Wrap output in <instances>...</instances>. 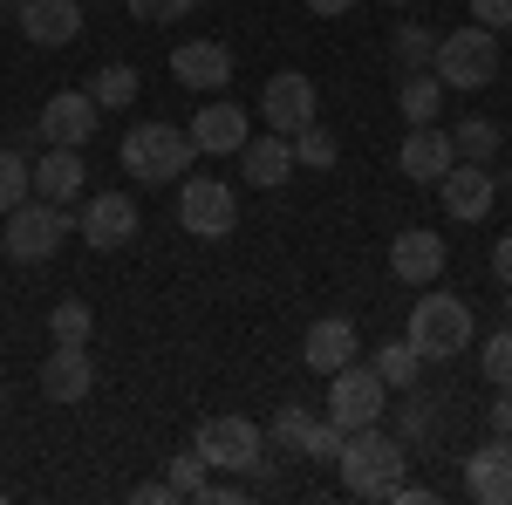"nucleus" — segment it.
Wrapping results in <instances>:
<instances>
[{"label":"nucleus","instance_id":"1","mask_svg":"<svg viewBox=\"0 0 512 505\" xmlns=\"http://www.w3.org/2000/svg\"><path fill=\"white\" fill-rule=\"evenodd\" d=\"M403 465H410V444L383 424L349 430V444H342V458H335V471H342V485H349L355 499H390Z\"/></svg>","mask_w":512,"mask_h":505},{"label":"nucleus","instance_id":"2","mask_svg":"<svg viewBox=\"0 0 512 505\" xmlns=\"http://www.w3.org/2000/svg\"><path fill=\"white\" fill-rule=\"evenodd\" d=\"M117 157L137 185H178L198 151H192V130H178V123H137V130H123Z\"/></svg>","mask_w":512,"mask_h":505},{"label":"nucleus","instance_id":"3","mask_svg":"<svg viewBox=\"0 0 512 505\" xmlns=\"http://www.w3.org/2000/svg\"><path fill=\"white\" fill-rule=\"evenodd\" d=\"M403 342L424 355V362H451V355L472 349V308H465L458 294H417Z\"/></svg>","mask_w":512,"mask_h":505},{"label":"nucleus","instance_id":"4","mask_svg":"<svg viewBox=\"0 0 512 505\" xmlns=\"http://www.w3.org/2000/svg\"><path fill=\"white\" fill-rule=\"evenodd\" d=\"M69 233H76V212H69V205H55V198H21V205L7 212L0 253L21 260V267H35V260H55V246Z\"/></svg>","mask_w":512,"mask_h":505},{"label":"nucleus","instance_id":"5","mask_svg":"<svg viewBox=\"0 0 512 505\" xmlns=\"http://www.w3.org/2000/svg\"><path fill=\"white\" fill-rule=\"evenodd\" d=\"M431 76L444 82V89H485V82L499 76V35L492 28H451V35L437 41V62Z\"/></svg>","mask_w":512,"mask_h":505},{"label":"nucleus","instance_id":"6","mask_svg":"<svg viewBox=\"0 0 512 505\" xmlns=\"http://www.w3.org/2000/svg\"><path fill=\"white\" fill-rule=\"evenodd\" d=\"M383 403H390V383L376 376V362H342L328 376V424L369 430V424H383Z\"/></svg>","mask_w":512,"mask_h":505},{"label":"nucleus","instance_id":"7","mask_svg":"<svg viewBox=\"0 0 512 505\" xmlns=\"http://www.w3.org/2000/svg\"><path fill=\"white\" fill-rule=\"evenodd\" d=\"M178 226L192 239H233L239 226V192L219 178H185L178 185Z\"/></svg>","mask_w":512,"mask_h":505},{"label":"nucleus","instance_id":"8","mask_svg":"<svg viewBox=\"0 0 512 505\" xmlns=\"http://www.w3.org/2000/svg\"><path fill=\"white\" fill-rule=\"evenodd\" d=\"M198 458L212 471H253L267 458V437H260V424H246V417H205L198 424Z\"/></svg>","mask_w":512,"mask_h":505},{"label":"nucleus","instance_id":"9","mask_svg":"<svg viewBox=\"0 0 512 505\" xmlns=\"http://www.w3.org/2000/svg\"><path fill=\"white\" fill-rule=\"evenodd\" d=\"M76 233L89 239L96 253H117V246H130V239H137V198H123V192H96V198H82Z\"/></svg>","mask_w":512,"mask_h":505},{"label":"nucleus","instance_id":"10","mask_svg":"<svg viewBox=\"0 0 512 505\" xmlns=\"http://www.w3.org/2000/svg\"><path fill=\"white\" fill-rule=\"evenodd\" d=\"M260 110H267V130H280V137H294V130H308L321 110L315 82L301 76V69H280V76H267V96H260Z\"/></svg>","mask_w":512,"mask_h":505},{"label":"nucleus","instance_id":"11","mask_svg":"<svg viewBox=\"0 0 512 505\" xmlns=\"http://www.w3.org/2000/svg\"><path fill=\"white\" fill-rule=\"evenodd\" d=\"M96 123H103V110L89 103V89H55V96L41 103V137H48V144L82 151V144L96 137Z\"/></svg>","mask_w":512,"mask_h":505},{"label":"nucleus","instance_id":"12","mask_svg":"<svg viewBox=\"0 0 512 505\" xmlns=\"http://www.w3.org/2000/svg\"><path fill=\"white\" fill-rule=\"evenodd\" d=\"M444 260H451V246H444L431 226H410V233L390 239V273L403 280V287H437Z\"/></svg>","mask_w":512,"mask_h":505},{"label":"nucleus","instance_id":"13","mask_svg":"<svg viewBox=\"0 0 512 505\" xmlns=\"http://www.w3.org/2000/svg\"><path fill=\"white\" fill-rule=\"evenodd\" d=\"M437 198H444V212L458 219V226H478L485 212H492V164H451L444 178H437Z\"/></svg>","mask_w":512,"mask_h":505},{"label":"nucleus","instance_id":"14","mask_svg":"<svg viewBox=\"0 0 512 505\" xmlns=\"http://www.w3.org/2000/svg\"><path fill=\"white\" fill-rule=\"evenodd\" d=\"M171 76L185 82V89H226V82H233V48L212 41V35L178 41V48H171Z\"/></svg>","mask_w":512,"mask_h":505},{"label":"nucleus","instance_id":"15","mask_svg":"<svg viewBox=\"0 0 512 505\" xmlns=\"http://www.w3.org/2000/svg\"><path fill=\"white\" fill-rule=\"evenodd\" d=\"M403 178H417V185H437L451 164H458V144H451V130H437V123H410V137H403Z\"/></svg>","mask_w":512,"mask_h":505},{"label":"nucleus","instance_id":"16","mask_svg":"<svg viewBox=\"0 0 512 505\" xmlns=\"http://www.w3.org/2000/svg\"><path fill=\"white\" fill-rule=\"evenodd\" d=\"M465 492L478 505H512V437H492L465 458Z\"/></svg>","mask_w":512,"mask_h":505},{"label":"nucleus","instance_id":"17","mask_svg":"<svg viewBox=\"0 0 512 505\" xmlns=\"http://www.w3.org/2000/svg\"><path fill=\"white\" fill-rule=\"evenodd\" d=\"M89 389H96V362H89V349L55 342L48 362H41V396H48V403H82Z\"/></svg>","mask_w":512,"mask_h":505},{"label":"nucleus","instance_id":"18","mask_svg":"<svg viewBox=\"0 0 512 505\" xmlns=\"http://www.w3.org/2000/svg\"><path fill=\"white\" fill-rule=\"evenodd\" d=\"M246 110L239 103H205L192 117V151H205V157H239L246 151Z\"/></svg>","mask_w":512,"mask_h":505},{"label":"nucleus","instance_id":"19","mask_svg":"<svg viewBox=\"0 0 512 505\" xmlns=\"http://www.w3.org/2000/svg\"><path fill=\"white\" fill-rule=\"evenodd\" d=\"M239 171H246V185H260V192H280V185L294 178V144H287L280 130H260V137H246V151H239Z\"/></svg>","mask_w":512,"mask_h":505},{"label":"nucleus","instance_id":"20","mask_svg":"<svg viewBox=\"0 0 512 505\" xmlns=\"http://www.w3.org/2000/svg\"><path fill=\"white\" fill-rule=\"evenodd\" d=\"M355 321H342V314H321L315 328H308V342H301V362L315 369V376H335L342 362H355Z\"/></svg>","mask_w":512,"mask_h":505},{"label":"nucleus","instance_id":"21","mask_svg":"<svg viewBox=\"0 0 512 505\" xmlns=\"http://www.w3.org/2000/svg\"><path fill=\"white\" fill-rule=\"evenodd\" d=\"M21 35L35 48H69L82 35V7L76 0H28L21 7Z\"/></svg>","mask_w":512,"mask_h":505},{"label":"nucleus","instance_id":"22","mask_svg":"<svg viewBox=\"0 0 512 505\" xmlns=\"http://www.w3.org/2000/svg\"><path fill=\"white\" fill-rule=\"evenodd\" d=\"M444 403H451V396H424V389L410 383V389H403V403H396V437H403L410 451L431 444V437H444V424H451Z\"/></svg>","mask_w":512,"mask_h":505},{"label":"nucleus","instance_id":"23","mask_svg":"<svg viewBox=\"0 0 512 505\" xmlns=\"http://www.w3.org/2000/svg\"><path fill=\"white\" fill-rule=\"evenodd\" d=\"M82 151H69V144H48V157L35 164V198H55V205H76L82 198Z\"/></svg>","mask_w":512,"mask_h":505},{"label":"nucleus","instance_id":"24","mask_svg":"<svg viewBox=\"0 0 512 505\" xmlns=\"http://www.w3.org/2000/svg\"><path fill=\"white\" fill-rule=\"evenodd\" d=\"M396 110H403V123H437V110H444V82H437L431 69L403 76V89H396Z\"/></svg>","mask_w":512,"mask_h":505},{"label":"nucleus","instance_id":"25","mask_svg":"<svg viewBox=\"0 0 512 505\" xmlns=\"http://www.w3.org/2000/svg\"><path fill=\"white\" fill-rule=\"evenodd\" d=\"M89 103H96V110H130V103H137V69H130V62H103V69L89 76Z\"/></svg>","mask_w":512,"mask_h":505},{"label":"nucleus","instance_id":"26","mask_svg":"<svg viewBox=\"0 0 512 505\" xmlns=\"http://www.w3.org/2000/svg\"><path fill=\"white\" fill-rule=\"evenodd\" d=\"M451 144H458V157H465V164H492L506 137H499V123H485V117H465L458 130H451Z\"/></svg>","mask_w":512,"mask_h":505},{"label":"nucleus","instance_id":"27","mask_svg":"<svg viewBox=\"0 0 512 505\" xmlns=\"http://www.w3.org/2000/svg\"><path fill=\"white\" fill-rule=\"evenodd\" d=\"M48 335H55V342H69V349H89V335H96V314H89V301H55V314H48Z\"/></svg>","mask_w":512,"mask_h":505},{"label":"nucleus","instance_id":"28","mask_svg":"<svg viewBox=\"0 0 512 505\" xmlns=\"http://www.w3.org/2000/svg\"><path fill=\"white\" fill-rule=\"evenodd\" d=\"M308 430H315V410H308V403H280L274 410V451L301 458V451H308Z\"/></svg>","mask_w":512,"mask_h":505},{"label":"nucleus","instance_id":"29","mask_svg":"<svg viewBox=\"0 0 512 505\" xmlns=\"http://www.w3.org/2000/svg\"><path fill=\"white\" fill-rule=\"evenodd\" d=\"M21 198H35V164L21 151H0V219H7Z\"/></svg>","mask_w":512,"mask_h":505},{"label":"nucleus","instance_id":"30","mask_svg":"<svg viewBox=\"0 0 512 505\" xmlns=\"http://www.w3.org/2000/svg\"><path fill=\"white\" fill-rule=\"evenodd\" d=\"M376 376L390 389H410L417 376H424V355L410 349V342H383V355H376Z\"/></svg>","mask_w":512,"mask_h":505},{"label":"nucleus","instance_id":"31","mask_svg":"<svg viewBox=\"0 0 512 505\" xmlns=\"http://www.w3.org/2000/svg\"><path fill=\"white\" fill-rule=\"evenodd\" d=\"M287 144H294V164H308V171H328V164L342 157V144H335V137H328L321 123H308V130H294Z\"/></svg>","mask_w":512,"mask_h":505},{"label":"nucleus","instance_id":"32","mask_svg":"<svg viewBox=\"0 0 512 505\" xmlns=\"http://www.w3.org/2000/svg\"><path fill=\"white\" fill-rule=\"evenodd\" d=\"M396 62H403V76L431 69L437 62V35H424V28H396Z\"/></svg>","mask_w":512,"mask_h":505},{"label":"nucleus","instance_id":"33","mask_svg":"<svg viewBox=\"0 0 512 505\" xmlns=\"http://www.w3.org/2000/svg\"><path fill=\"white\" fill-rule=\"evenodd\" d=\"M478 362H485V383H492V389L512 383V321H506V328H492V342L478 349Z\"/></svg>","mask_w":512,"mask_h":505},{"label":"nucleus","instance_id":"34","mask_svg":"<svg viewBox=\"0 0 512 505\" xmlns=\"http://www.w3.org/2000/svg\"><path fill=\"white\" fill-rule=\"evenodd\" d=\"M205 458H198V444L192 451H178V458H171V471H164V478H171V492H178V499H198V485H205Z\"/></svg>","mask_w":512,"mask_h":505},{"label":"nucleus","instance_id":"35","mask_svg":"<svg viewBox=\"0 0 512 505\" xmlns=\"http://www.w3.org/2000/svg\"><path fill=\"white\" fill-rule=\"evenodd\" d=\"M342 444H349V430L328 424V417H315V430H308V451H301V458H315V465H335V458H342Z\"/></svg>","mask_w":512,"mask_h":505},{"label":"nucleus","instance_id":"36","mask_svg":"<svg viewBox=\"0 0 512 505\" xmlns=\"http://www.w3.org/2000/svg\"><path fill=\"white\" fill-rule=\"evenodd\" d=\"M198 0H130V14L137 21H151V28H164V21H185Z\"/></svg>","mask_w":512,"mask_h":505},{"label":"nucleus","instance_id":"37","mask_svg":"<svg viewBox=\"0 0 512 505\" xmlns=\"http://www.w3.org/2000/svg\"><path fill=\"white\" fill-rule=\"evenodd\" d=\"M472 21L499 35V28H512V0H472Z\"/></svg>","mask_w":512,"mask_h":505},{"label":"nucleus","instance_id":"38","mask_svg":"<svg viewBox=\"0 0 512 505\" xmlns=\"http://www.w3.org/2000/svg\"><path fill=\"white\" fill-rule=\"evenodd\" d=\"M492 437H512V383H499V396H492Z\"/></svg>","mask_w":512,"mask_h":505},{"label":"nucleus","instance_id":"39","mask_svg":"<svg viewBox=\"0 0 512 505\" xmlns=\"http://www.w3.org/2000/svg\"><path fill=\"white\" fill-rule=\"evenodd\" d=\"M492 280H499V287H512V233L492 239Z\"/></svg>","mask_w":512,"mask_h":505},{"label":"nucleus","instance_id":"40","mask_svg":"<svg viewBox=\"0 0 512 505\" xmlns=\"http://www.w3.org/2000/svg\"><path fill=\"white\" fill-rule=\"evenodd\" d=\"M130 499H137V505H171L178 492H171V478H151V485H137Z\"/></svg>","mask_w":512,"mask_h":505},{"label":"nucleus","instance_id":"41","mask_svg":"<svg viewBox=\"0 0 512 505\" xmlns=\"http://www.w3.org/2000/svg\"><path fill=\"white\" fill-rule=\"evenodd\" d=\"M355 0H308V14H321V21H335V14H349Z\"/></svg>","mask_w":512,"mask_h":505},{"label":"nucleus","instance_id":"42","mask_svg":"<svg viewBox=\"0 0 512 505\" xmlns=\"http://www.w3.org/2000/svg\"><path fill=\"white\" fill-rule=\"evenodd\" d=\"M0 403H7V383H0Z\"/></svg>","mask_w":512,"mask_h":505},{"label":"nucleus","instance_id":"43","mask_svg":"<svg viewBox=\"0 0 512 505\" xmlns=\"http://www.w3.org/2000/svg\"><path fill=\"white\" fill-rule=\"evenodd\" d=\"M506 314H512V294H506Z\"/></svg>","mask_w":512,"mask_h":505},{"label":"nucleus","instance_id":"44","mask_svg":"<svg viewBox=\"0 0 512 505\" xmlns=\"http://www.w3.org/2000/svg\"><path fill=\"white\" fill-rule=\"evenodd\" d=\"M390 7H396V0H390Z\"/></svg>","mask_w":512,"mask_h":505}]
</instances>
